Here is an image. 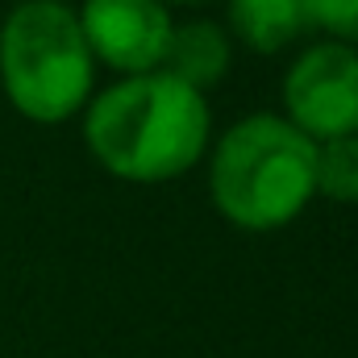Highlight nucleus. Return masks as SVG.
<instances>
[{
  "label": "nucleus",
  "mask_w": 358,
  "mask_h": 358,
  "mask_svg": "<svg viewBox=\"0 0 358 358\" xmlns=\"http://www.w3.org/2000/svg\"><path fill=\"white\" fill-rule=\"evenodd\" d=\"M283 104L287 121L313 142L358 134V50L346 42L308 46L283 80Z\"/></svg>",
  "instance_id": "obj_4"
},
{
  "label": "nucleus",
  "mask_w": 358,
  "mask_h": 358,
  "mask_svg": "<svg viewBox=\"0 0 358 358\" xmlns=\"http://www.w3.org/2000/svg\"><path fill=\"white\" fill-rule=\"evenodd\" d=\"M159 71L183 80L187 88H196V92H204L208 84L225 80V71H229V38H225V29H217L213 21L176 25Z\"/></svg>",
  "instance_id": "obj_6"
},
{
  "label": "nucleus",
  "mask_w": 358,
  "mask_h": 358,
  "mask_svg": "<svg viewBox=\"0 0 358 358\" xmlns=\"http://www.w3.org/2000/svg\"><path fill=\"white\" fill-rule=\"evenodd\" d=\"M313 171L317 142L287 117L255 113L221 134L208 167V192L229 225L267 234L304 213L317 192Z\"/></svg>",
  "instance_id": "obj_2"
},
{
  "label": "nucleus",
  "mask_w": 358,
  "mask_h": 358,
  "mask_svg": "<svg viewBox=\"0 0 358 358\" xmlns=\"http://www.w3.org/2000/svg\"><path fill=\"white\" fill-rule=\"evenodd\" d=\"M313 183L321 196L338 204H358V134L317 142V171Z\"/></svg>",
  "instance_id": "obj_8"
},
{
  "label": "nucleus",
  "mask_w": 358,
  "mask_h": 358,
  "mask_svg": "<svg viewBox=\"0 0 358 358\" xmlns=\"http://www.w3.org/2000/svg\"><path fill=\"white\" fill-rule=\"evenodd\" d=\"M308 13L334 42L358 46V0H308Z\"/></svg>",
  "instance_id": "obj_9"
},
{
  "label": "nucleus",
  "mask_w": 358,
  "mask_h": 358,
  "mask_svg": "<svg viewBox=\"0 0 358 358\" xmlns=\"http://www.w3.org/2000/svg\"><path fill=\"white\" fill-rule=\"evenodd\" d=\"M80 29L96 63L121 76H146L163 67L176 21L163 0H84Z\"/></svg>",
  "instance_id": "obj_5"
},
{
  "label": "nucleus",
  "mask_w": 358,
  "mask_h": 358,
  "mask_svg": "<svg viewBox=\"0 0 358 358\" xmlns=\"http://www.w3.org/2000/svg\"><path fill=\"white\" fill-rule=\"evenodd\" d=\"M229 25L250 50L275 55L313 29V13L308 0H229Z\"/></svg>",
  "instance_id": "obj_7"
},
{
  "label": "nucleus",
  "mask_w": 358,
  "mask_h": 358,
  "mask_svg": "<svg viewBox=\"0 0 358 358\" xmlns=\"http://www.w3.org/2000/svg\"><path fill=\"white\" fill-rule=\"evenodd\" d=\"M163 4H204V0H163Z\"/></svg>",
  "instance_id": "obj_10"
},
{
  "label": "nucleus",
  "mask_w": 358,
  "mask_h": 358,
  "mask_svg": "<svg viewBox=\"0 0 358 358\" xmlns=\"http://www.w3.org/2000/svg\"><path fill=\"white\" fill-rule=\"evenodd\" d=\"M92 59L80 13L63 0H25L0 25V84L8 104L42 125L76 117L92 96Z\"/></svg>",
  "instance_id": "obj_3"
},
{
  "label": "nucleus",
  "mask_w": 358,
  "mask_h": 358,
  "mask_svg": "<svg viewBox=\"0 0 358 358\" xmlns=\"http://www.w3.org/2000/svg\"><path fill=\"white\" fill-rule=\"evenodd\" d=\"M208 100L167 71L125 76L92 96L84 138L96 163L129 183H163L192 171L208 150Z\"/></svg>",
  "instance_id": "obj_1"
}]
</instances>
